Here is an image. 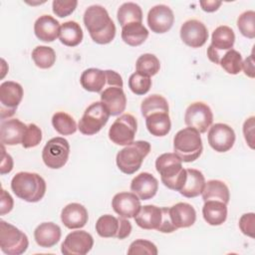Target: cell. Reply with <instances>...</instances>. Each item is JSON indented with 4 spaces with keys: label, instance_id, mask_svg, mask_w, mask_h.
Instances as JSON below:
<instances>
[{
    "label": "cell",
    "instance_id": "39",
    "mask_svg": "<svg viewBox=\"0 0 255 255\" xmlns=\"http://www.w3.org/2000/svg\"><path fill=\"white\" fill-rule=\"evenodd\" d=\"M242 62L241 54L238 51L231 49L222 55L219 65L226 73L230 75H237L242 70Z\"/></svg>",
    "mask_w": 255,
    "mask_h": 255
},
{
    "label": "cell",
    "instance_id": "1",
    "mask_svg": "<svg viewBox=\"0 0 255 255\" xmlns=\"http://www.w3.org/2000/svg\"><path fill=\"white\" fill-rule=\"evenodd\" d=\"M84 24L94 42L100 45L111 43L116 36V26L108 11L101 5L88 7L84 14Z\"/></svg>",
    "mask_w": 255,
    "mask_h": 255
},
{
    "label": "cell",
    "instance_id": "28",
    "mask_svg": "<svg viewBox=\"0 0 255 255\" xmlns=\"http://www.w3.org/2000/svg\"><path fill=\"white\" fill-rule=\"evenodd\" d=\"M202 215L209 225H221L227 218V204L217 200L205 201L202 207Z\"/></svg>",
    "mask_w": 255,
    "mask_h": 255
},
{
    "label": "cell",
    "instance_id": "51",
    "mask_svg": "<svg viewBox=\"0 0 255 255\" xmlns=\"http://www.w3.org/2000/svg\"><path fill=\"white\" fill-rule=\"evenodd\" d=\"M242 69L245 73L246 76H248L249 78H254V57L253 54H251L248 58H246L244 60V62H242Z\"/></svg>",
    "mask_w": 255,
    "mask_h": 255
},
{
    "label": "cell",
    "instance_id": "34",
    "mask_svg": "<svg viewBox=\"0 0 255 255\" xmlns=\"http://www.w3.org/2000/svg\"><path fill=\"white\" fill-rule=\"evenodd\" d=\"M118 21L122 27L131 23H141V8L133 2H126L120 6L117 13Z\"/></svg>",
    "mask_w": 255,
    "mask_h": 255
},
{
    "label": "cell",
    "instance_id": "13",
    "mask_svg": "<svg viewBox=\"0 0 255 255\" xmlns=\"http://www.w3.org/2000/svg\"><path fill=\"white\" fill-rule=\"evenodd\" d=\"M213 122V114L209 106L202 102H195L188 106L184 115V123L187 127L195 128L203 133L210 128Z\"/></svg>",
    "mask_w": 255,
    "mask_h": 255
},
{
    "label": "cell",
    "instance_id": "38",
    "mask_svg": "<svg viewBox=\"0 0 255 255\" xmlns=\"http://www.w3.org/2000/svg\"><path fill=\"white\" fill-rule=\"evenodd\" d=\"M32 59L40 69H49L56 62L55 51L48 46H37L32 51Z\"/></svg>",
    "mask_w": 255,
    "mask_h": 255
},
{
    "label": "cell",
    "instance_id": "11",
    "mask_svg": "<svg viewBox=\"0 0 255 255\" xmlns=\"http://www.w3.org/2000/svg\"><path fill=\"white\" fill-rule=\"evenodd\" d=\"M137 123L130 114L120 116L109 129L110 139L118 145H128L134 139Z\"/></svg>",
    "mask_w": 255,
    "mask_h": 255
},
{
    "label": "cell",
    "instance_id": "46",
    "mask_svg": "<svg viewBox=\"0 0 255 255\" xmlns=\"http://www.w3.org/2000/svg\"><path fill=\"white\" fill-rule=\"evenodd\" d=\"M254 120H255L254 117H250L243 124V134L246 142L251 148H254V127H255Z\"/></svg>",
    "mask_w": 255,
    "mask_h": 255
},
{
    "label": "cell",
    "instance_id": "7",
    "mask_svg": "<svg viewBox=\"0 0 255 255\" xmlns=\"http://www.w3.org/2000/svg\"><path fill=\"white\" fill-rule=\"evenodd\" d=\"M110 113L102 102H95L84 112L79 121L78 128L86 135H93L99 132L108 123Z\"/></svg>",
    "mask_w": 255,
    "mask_h": 255
},
{
    "label": "cell",
    "instance_id": "49",
    "mask_svg": "<svg viewBox=\"0 0 255 255\" xmlns=\"http://www.w3.org/2000/svg\"><path fill=\"white\" fill-rule=\"evenodd\" d=\"M13 169V159L9 153L6 152L4 144H2V161L0 166L1 174L9 173Z\"/></svg>",
    "mask_w": 255,
    "mask_h": 255
},
{
    "label": "cell",
    "instance_id": "17",
    "mask_svg": "<svg viewBox=\"0 0 255 255\" xmlns=\"http://www.w3.org/2000/svg\"><path fill=\"white\" fill-rule=\"evenodd\" d=\"M174 22L172 10L163 4L153 6L147 14V24L149 29L157 34H162L170 30Z\"/></svg>",
    "mask_w": 255,
    "mask_h": 255
},
{
    "label": "cell",
    "instance_id": "4",
    "mask_svg": "<svg viewBox=\"0 0 255 255\" xmlns=\"http://www.w3.org/2000/svg\"><path fill=\"white\" fill-rule=\"evenodd\" d=\"M173 149L183 162L194 161L203 150L200 132L189 127L178 130L173 138Z\"/></svg>",
    "mask_w": 255,
    "mask_h": 255
},
{
    "label": "cell",
    "instance_id": "12",
    "mask_svg": "<svg viewBox=\"0 0 255 255\" xmlns=\"http://www.w3.org/2000/svg\"><path fill=\"white\" fill-rule=\"evenodd\" d=\"M24 91L20 84L13 81H6L0 85V112L1 119L12 117L23 99Z\"/></svg>",
    "mask_w": 255,
    "mask_h": 255
},
{
    "label": "cell",
    "instance_id": "25",
    "mask_svg": "<svg viewBox=\"0 0 255 255\" xmlns=\"http://www.w3.org/2000/svg\"><path fill=\"white\" fill-rule=\"evenodd\" d=\"M61 228L53 222H43L34 231L36 243L43 248H51L61 239Z\"/></svg>",
    "mask_w": 255,
    "mask_h": 255
},
{
    "label": "cell",
    "instance_id": "32",
    "mask_svg": "<svg viewBox=\"0 0 255 255\" xmlns=\"http://www.w3.org/2000/svg\"><path fill=\"white\" fill-rule=\"evenodd\" d=\"M147 37L148 30L142 23H131L122 27V39L126 44L131 47L141 45Z\"/></svg>",
    "mask_w": 255,
    "mask_h": 255
},
{
    "label": "cell",
    "instance_id": "10",
    "mask_svg": "<svg viewBox=\"0 0 255 255\" xmlns=\"http://www.w3.org/2000/svg\"><path fill=\"white\" fill-rule=\"evenodd\" d=\"M235 43L234 31L225 25L217 27L211 36V44L207 48V57L214 63L219 64L222 55L231 50Z\"/></svg>",
    "mask_w": 255,
    "mask_h": 255
},
{
    "label": "cell",
    "instance_id": "15",
    "mask_svg": "<svg viewBox=\"0 0 255 255\" xmlns=\"http://www.w3.org/2000/svg\"><path fill=\"white\" fill-rule=\"evenodd\" d=\"M94 245L93 236L84 230L72 231L61 245L64 255H85L91 251Z\"/></svg>",
    "mask_w": 255,
    "mask_h": 255
},
{
    "label": "cell",
    "instance_id": "24",
    "mask_svg": "<svg viewBox=\"0 0 255 255\" xmlns=\"http://www.w3.org/2000/svg\"><path fill=\"white\" fill-rule=\"evenodd\" d=\"M60 23L50 15L40 16L34 24L36 37L43 42H53L60 34Z\"/></svg>",
    "mask_w": 255,
    "mask_h": 255
},
{
    "label": "cell",
    "instance_id": "33",
    "mask_svg": "<svg viewBox=\"0 0 255 255\" xmlns=\"http://www.w3.org/2000/svg\"><path fill=\"white\" fill-rule=\"evenodd\" d=\"M83 30L75 21H67L61 25L59 39L62 44L68 47H76L83 40Z\"/></svg>",
    "mask_w": 255,
    "mask_h": 255
},
{
    "label": "cell",
    "instance_id": "41",
    "mask_svg": "<svg viewBox=\"0 0 255 255\" xmlns=\"http://www.w3.org/2000/svg\"><path fill=\"white\" fill-rule=\"evenodd\" d=\"M151 87L150 77L141 75L137 72L130 75L128 79V88L129 90L138 96L145 95Z\"/></svg>",
    "mask_w": 255,
    "mask_h": 255
},
{
    "label": "cell",
    "instance_id": "20",
    "mask_svg": "<svg viewBox=\"0 0 255 255\" xmlns=\"http://www.w3.org/2000/svg\"><path fill=\"white\" fill-rule=\"evenodd\" d=\"M101 102L107 108L111 116H118L125 112L127 97L120 87H107L101 92Z\"/></svg>",
    "mask_w": 255,
    "mask_h": 255
},
{
    "label": "cell",
    "instance_id": "47",
    "mask_svg": "<svg viewBox=\"0 0 255 255\" xmlns=\"http://www.w3.org/2000/svg\"><path fill=\"white\" fill-rule=\"evenodd\" d=\"M162 210V217H161V223L157 229V231L162 232V233H171L175 230H177L170 219L169 216V211H168V207H161Z\"/></svg>",
    "mask_w": 255,
    "mask_h": 255
},
{
    "label": "cell",
    "instance_id": "50",
    "mask_svg": "<svg viewBox=\"0 0 255 255\" xmlns=\"http://www.w3.org/2000/svg\"><path fill=\"white\" fill-rule=\"evenodd\" d=\"M106 76H107V86L108 87H120L123 88L124 83L121 75L115 71L112 70H106Z\"/></svg>",
    "mask_w": 255,
    "mask_h": 255
},
{
    "label": "cell",
    "instance_id": "35",
    "mask_svg": "<svg viewBox=\"0 0 255 255\" xmlns=\"http://www.w3.org/2000/svg\"><path fill=\"white\" fill-rule=\"evenodd\" d=\"M168 103L160 95H151L146 97L140 105L141 115L146 118L151 114L155 113H166L168 114Z\"/></svg>",
    "mask_w": 255,
    "mask_h": 255
},
{
    "label": "cell",
    "instance_id": "9",
    "mask_svg": "<svg viewBox=\"0 0 255 255\" xmlns=\"http://www.w3.org/2000/svg\"><path fill=\"white\" fill-rule=\"evenodd\" d=\"M96 231L103 238H127L131 232L130 222L124 217L117 218L111 214L102 215L96 223Z\"/></svg>",
    "mask_w": 255,
    "mask_h": 255
},
{
    "label": "cell",
    "instance_id": "48",
    "mask_svg": "<svg viewBox=\"0 0 255 255\" xmlns=\"http://www.w3.org/2000/svg\"><path fill=\"white\" fill-rule=\"evenodd\" d=\"M14 201L12 196L5 190L1 189V206H0V214L5 215L6 213H9L13 209Z\"/></svg>",
    "mask_w": 255,
    "mask_h": 255
},
{
    "label": "cell",
    "instance_id": "45",
    "mask_svg": "<svg viewBox=\"0 0 255 255\" xmlns=\"http://www.w3.org/2000/svg\"><path fill=\"white\" fill-rule=\"evenodd\" d=\"M239 228L243 234L253 238L255 230V214L253 212L243 214L239 219Z\"/></svg>",
    "mask_w": 255,
    "mask_h": 255
},
{
    "label": "cell",
    "instance_id": "3",
    "mask_svg": "<svg viewBox=\"0 0 255 255\" xmlns=\"http://www.w3.org/2000/svg\"><path fill=\"white\" fill-rule=\"evenodd\" d=\"M11 189L17 197L24 201L38 202L45 195L46 182L38 173L21 171L13 176Z\"/></svg>",
    "mask_w": 255,
    "mask_h": 255
},
{
    "label": "cell",
    "instance_id": "2",
    "mask_svg": "<svg viewBox=\"0 0 255 255\" xmlns=\"http://www.w3.org/2000/svg\"><path fill=\"white\" fill-rule=\"evenodd\" d=\"M156 171L160 175L161 182L169 189L179 191L186 178V169L182 166V160L174 152L160 154L155 160Z\"/></svg>",
    "mask_w": 255,
    "mask_h": 255
},
{
    "label": "cell",
    "instance_id": "21",
    "mask_svg": "<svg viewBox=\"0 0 255 255\" xmlns=\"http://www.w3.org/2000/svg\"><path fill=\"white\" fill-rule=\"evenodd\" d=\"M89 214L86 207L80 203H70L61 212V220L69 229L83 228L88 222Z\"/></svg>",
    "mask_w": 255,
    "mask_h": 255
},
{
    "label": "cell",
    "instance_id": "42",
    "mask_svg": "<svg viewBox=\"0 0 255 255\" xmlns=\"http://www.w3.org/2000/svg\"><path fill=\"white\" fill-rule=\"evenodd\" d=\"M41 140H42L41 128L35 124L28 125L23 136L22 146L24 148L34 147V146H37L41 142Z\"/></svg>",
    "mask_w": 255,
    "mask_h": 255
},
{
    "label": "cell",
    "instance_id": "36",
    "mask_svg": "<svg viewBox=\"0 0 255 255\" xmlns=\"http://www.w3.org/2000/svg\"><path fill=\"white\" fill-rule=\"evenodd\" d=\"M54 128L62 135H70L77 131V124L73 117L65 112H58L52 118Z\"/></svg>",
    "mask_w": 255,
    "mask_h": 255
},
{
    "label": "cell",
    "instance_id": "8",
    "mask_svg": "<svg viewBox=\"0 0 255 255\" xmlns=\"http://www.w3.org/2000/svg\"><path fill=\"white\" fill-rule=\"evenodd\" d=\"M69 141L61 136L53 137L45 144L42 150V159L45 165L52 169L63 167L69 158Z\"/></svg>",
    "mask_w": 255,
    "mask_h": 255
},
{
    "label": "cell",
    "instance_id": "29",
    "mask_svg": "<svg viewBox=\"0 0 255 255\" xmlns=\"http://www.w3.org/2000/svg\"><path fill=\"white\" fill-rule=\"evenodd\" d=\"M80 83L86 91L101 93L107 86L106 72L97 68L87 69L82 73Z\"/></svg>",
    "mask_w": 255,
    "mask_h": 255
},
{
    "label": "cell",
    "instance_id": "5",
    "mask_svg": "<svg viewBox=\"0 0 255 255\" xmlns=\"http://www.w3.org/2000/svg\"><path fill=\"white\" fill-rule=\"evenodd\" d=\"M150 151V143L145 140H135L121 149L116 157L119 169L126 174L137 171L143 159Z\"/></svg>",
    "mask_w": 255,
    "mask_h": 255
},
{
    "label": "cell",
    "instance_id": "43",
    "mask_svg": "<svg viewBox=\"0 0 255 255\" xmlns=\"http://www.w3.org/2000/svg\"><path fill=\"white\" fill-rule=\"evenodd\" d=\"M128 255H136V254H148V255H156L157 248L156 246L144 239H137L131 242L129 248L128 250Z\"/></svg>",
    "mask_w": 255,
    "mask_h": 255
},
{
    "label": "cell",
    "instance_id": "14",
    "mask_svg": "<svg viewBox=\"0 0 255 255\" xmlns=\"http://www.w3.org/2000/svg\"><path fill=\"white\" fill-rule=\"evenodd\" d=\"M207 138L209 145L215 151L226 152L233 146L236 136L230 126L218 123L209 128Z\"/></svg>",
    "mask_w": 255,
    "mask_h": 255
},
{
    "label": "cell",
    "instance_id": "30",
    "mask_svg": "<svg viewBox=\"0 0 255 255\" xmlns=\"http://www.w3.org/2000/svg\"><path fill=\"white\" fill-rule=\"evenodd\" d=\"M201 194L204 202L208 200H217L227 204L230 199L229 188L223 181L217 179H211L205 182Z\"/></svg>",
    "mask_w": 255,
    "mask_h": 255
},
{
    "label": "cell",
    "instance_id": "16",
    "mask_svg": "<svg viewBox=\"0 0 255 255\" xmlns=\"http://www.w3.org/2000/svg\"><path fill=\"white\" fill-rule=\"evenodd\" d=\"M180 38L185 45L191 48H200L208 39V31L202 22L191 19L181 25Z\"/></svg>",
    "mask_w": 255,
    "mask_h": 255
},
{
    "label": "cell",
    "instance_id": "19",
    "mask_svg": "<svg viewBox=\"0 0 255 255\" xmlns=\"http://www.w3.org/2000/svg\"><path fill=\"white\" fill-rule=\"evenodd\" d=\"M158 181L148 172H141L135 175L130 182V190L140 199H151L157 192Z\"/></svg>",
    "mask_w": 255,
    "mask_h": 255
},
{
    "label": "cell",
    "instance_id": "18",
    "mask_svg": "<svg viewBox=\"0 0 255 255\" xmlns=\"http://www.w3.org/2000/svg\"><path fill=\"white\" fill-rule=\"evenodd\" d=\"M114 211L124 218H134L139 211L140 199L133 192H119L112 200Z\"/></svg>",
    "mask_w": 255,
    "mask_h": 255
},
{
    "label": "cell",
    "instance_id": "27",
    "mask_svg": "<svg viewBox=\"0 0 255 255\" xmlns=\"http://www.w3.org/2000/svg\"><path fill=\"white\" fill-rule=\"evenodd\" d=\"M205 184L203 173L194 168L186 169V178L179 193L187 198H193L201 194Z\"/></svg>",
    "mask_w": 255,
    "mask_h": 255
},
{
    "label": "cell",
    "instance_id": "22",
    "mask_svg": "<svg viewBox=\"0 0 255 255\" xmlns=\"http://www.w3.org/2000/svg\"><path fill=\"white\" fill-rule=\"evenodd\" d=\"M168 211L171 222L176 229L190 227L196 220V211L194 207L186 202H178L171 207H168Z\"/></svg>",
    "mask_w": 255,
    "mask_h": 255
},
{
    "label": "cell",
    "instance_id": "37",
    "mask_svg": "<svg viewBox=\"0 0 255 255\" xmlns=\"http://www.w3.org/2000/svg\"><path fill=\"white\" fill-rule=\"evenodd\" d=\"M160 69V63L156 56L153 54H142L135 62V70L137 73L151 77L157 74Z\"/></svg>",
    "mask_w": 255,
    "mask_h": 255
},
{
    "label": "cell",
    "instance_id": "52",
    "mask_svg": "<svg viewBox=\"0 0 255 255\" xmlns=\"http://www.w3.org/2000/svg\"><path fill=\"white\" fill-rule=\"evenodd\" d=\"M201 9L205 12H214L216 11L220 5L222 4L221 1H215V0H205V1H200L199 2Z\"/></svg>",
    "mask_w": 255,
    "mask_h": 255
},
{
    "label": "cell",
    "instance_id": "26",
    "mask_svg": "<svg viewBox=\"0 0 255 255\" xmlns=\"http://www.w3.org/2000/svg\"><path fill=\"white\" fill-rule=\"evenodd\" d=\"M162 217L161 207L155 205H144L141 206L137 214L134 216V221L142 229L157 230Z\"/></svg>",
    "mask_w": 255,
    "mask_h": 255
},
{
    "label": "cell",
    "instance_id": "31",
    "mask_svg": "<svg viewBox=\"0 0 255 255\" xmlns=\"http://www.w3.org/2000/svg\"><path fill=\"white\" fill-rule=\"evenodd\" d=\"M145 126L149 133L154 136H164L171 128V122L168 114L155 113L145 118Z\"/></svg>",
    "mask_w": 255,
    "mask_h": 255
},
{
    "label": "cell",
    "instance_id": "6",
    "mask_svg": "<svg viewBox=\"0 0 255 255\" xmlns=\"http://www.w3.org/2000/svg\"><path fill=\"white\" fill-rule=\"evenodd\" d=\"M29 246L27 235L14 225L1 220L0 222V247L8 255H21Z\"/></svg>",
    "mask_w": 255,
    "mask_h": 255
},
{
    "label": "cell",
    "instance_id": "40",
    "mask_svg": "<svg viewBox=\"0 0 255 255\" xmlns=\"http://www.w3.org/2000/svg\"><path fill=\"white\" fill-rule=\"evenodd\" d=\"M237 27L240 33L249 39L255 38V12L248 10L243 12L237 19Z\"/></svg>",
    "mask_w": 255,
    "mask_h": 255
},
{
    "label": "cell",
    "instance_id": "44",
    "mask_svg": "<svg viewBox=\"0 0 255 255\" xmlns=\"http://www.w3.org/2000/svg\"><path fill=\"white\" fill-rule=\"evenodd\" d=\"M77 0H54L52 8L54 14L60 18H64L72 14L77 8Z\"/></svg>",
    "mask_w": 255,
    "mask_h": 255
},
{
    "label": "cell",
    "instance_id": "23",
    "mask_svg": "<svg viewBox=\"0 0 255 255\" xmlns=\"http://www.w3.org/2000/svg\"><path fill=\"white\" fill-rule=\"evenodd\" d=\"M27 126L18 119L2 121L1 123V143L6 145H17L22 143Z\"/></svg>",
    "mask_w": 255,
    "mask_h": 255
}]
</instances>
